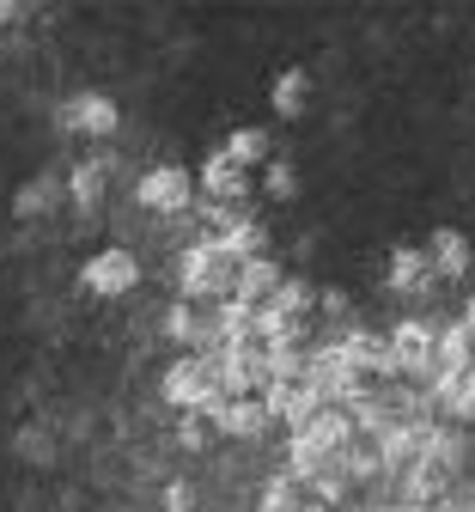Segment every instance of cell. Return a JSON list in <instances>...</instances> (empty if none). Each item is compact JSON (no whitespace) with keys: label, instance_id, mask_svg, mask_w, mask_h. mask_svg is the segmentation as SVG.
Wrapping results in <instances>:
<instances>
[{"label":"cell","instance_id":"obj_1","mask_svg":"<svg viewBox=\"0 0 475 512\" xmlns=\"http://www.w3.org/2000/svg\"><path fill=\"white\" fill-rule=\"evenodd\" d=\"M238 256L226 244H208L201 238L195 250H183V263H177V287H183V305H226L238 299Z\"/></svg>","mask_w":475,"mask_h":512},{"label":"cell","instance_id":"obj_2","mask_svg":"<svg viewBox=\"0 0 475 512\" xmlns=\"http://www.w3.org/2000/svg\"><path fill=\"white\" fill-rule=\"evenodd\" d=\"M390 360H396V378H427V384H433L439 324H427V317H409V324H396V336H390Z\"/></svg>","mask_w":475,"mask_h":512},{"label":"cell","instance_id":"obj_3","mask_svg":"<svg viewBox=\"0 0 475 512\" xmlns=\"http://www.w3.org/2000/svg\"><path fill=\"white\" fill-rule=\"evenodd\" d=\"M214 360H220V384H226V397L268 391V348H262V342H232V348H220Z\"/></svg>","mask_w":475,"mask_h":512},{"label":"cell","instance_id":"obj_4","mask_svg":"<svg viewBox=\"0 0 475 512\" xmlns=\"http://www.w3.org/2000/svg\"><path fill=\"white\" fill-rule=\"evenodd\" d=\"M80 281L98 293V299H116V293H128L134 281H141V263H134V250H122V244H110V250H98L92 263L80 269Z\"/></svg>","mask_w":475,"mask_h":512},{"label":"cell","instance_id":"obj_5","mask_svg":"<svg viewBox=\"0 0 475 512\" xmlns=\"http://www.w3.org/2000/svg\"><path fill=\"white\" fill-rule=\"evenodd\" d=\"M201 196H208V202H226V208H244V196H250V171L220 147V153H208V159H201Z\"/></svg>","mask_w":475,"mask_h":512},{"label":"cell","instance_id":"obj_6","mask_svg":"<svg viewBox=\"0 0 475 512\" xmlns=\"http://www.w3.org/2000/svg\"><path fill=\"white\" fill-rule=\"evenodd\" d=\"M134 196H141L147 208H159V214H183L195 202V177L183 165H159V171H147L141 183H134Z\"/></svg>","mask_w":475,"mask_h":512},{"label":"cell","instance_id":"obj_7","mask_svg":"<svg viewBox=\"0 0 475 512\" xmlns=\"http://www.w3.org/2000/svg\"><path fill=\"white\" fill-rule=\"evenodd\" d=\"M335 348H342V360L378 384V378H396V360H390V336H372V330H348V336H335Z\"/></svg>","mask_w":475,"mask_h":512},{"label":"cell","instance_id":"obj_8","mask_svg":"<svg viewBox=\"0 0 475 512\" xmlns=\"http://www.w3.org/2000/svg\"><path fill=\"white\" fill-rule=\"evenodd\" d=\"M262 403H268V415L287 421L293 433H299V427H311V415L323 409V403H317V391H311L305 378H275V384L262 391Z\"/></svg>","mask_w":475,"mask_h":512},{"label":"cell","instance_id":"obj_9","mask_svg":"<svg viewBox=\"0 0 475 512\" xmlns=\"http://www.w3.org/2000/svg\"><path fill=\"white\" fill-rule=\"evenodd\" d=\"M116 122L122 116H116V104L104 92H80V98L61 104V128H67V135H98L104 141V135H116Z\"/></svg>","mask_w":475,"mask_h":512},{"label":"cell","instance_id":"obj_10","mask_svg":"<svg viewBox=\"0 0 475 512\" xmlns=\"http://www.w3.org/2000/svg\"><path fill=\"white\" fill-rule=\"evenodd\" d=\"M427 263H433L439 281H463L469 263H475V250H469V238H463L457 226H439V232L427 238Z\"/></svg>","mask_w":475,"mask_h":512},{"label":"cell","instance_id":"obj_11","mask_svg":"<svg viewBox=\"0 0 475 512\" xmlns=\"http://www.w3.org/2000/svg\"><path fill=\"white\" fill-rule=\"evenodd\" d=\"M390 293H409V299H421L439 275H433V263H427V250H409V244H402V250H390Z\"/></svg>","mask_w":475,"mask_h":512},{"label":"cell","instance_id":"obj_12","mask_svg":"<svg viewBox=\"0 0 475 512\" xmlns=\"http://www.w3.org/2000/svg\"><path fill=\"white\" fill-rule=\"evenodd\" d=\"M475 366V330L469 324H445L439 330V360H433V384L439 378H463Z\"/></svg>","mask_w":475,"mask_h":512},{"label":"cell","instance_id":"obj_13","mask_svg":"<svg viewBox=\"0 0 475 512\" xmlns=\"http://www.w3.org/2000/svg\"><path fill=\"white\" fill-rule=\"evenodd\" d=\"M268 421H275V415H268L262 397H232V403L214 415V427L232 433V439H256V433H268Z\"/></svg>","mask_w":475,"mask_h":512},{"label":"cell","instance_id":"obj_14","mask_svg":"<svg viewBox=\"0 0 475 512\" xmlns=\"http://www.w3.org/2000/svg\"><path fill=\"white\" fill-rule=\"evenodd\" d=\"M281 287H287V275H281L275 256H256V263L238 269V299H244V305H268Z\"/></svg>","mask_w":475,"mask_h":512},{"label":"cell","instance_id":"obj_15","mask_svg":"<svg viewBox=\"0 0 475 512\" xmlns=\"http://www.w3.org/2000/svg\"><path fill=\"white\" fill-rule=\"evenodd\" d=\"M433 409H445L451 421H475V366L463 378H439L433 384Z\"/></svg>","mask_w":475,"mask_h":512},{"label":"cell","instance_id":"obj_16","mask_svg":"<svg viewBox=\"0 0 475 512\" xmlns=\"http://www.w3.org/2000/svg\"><path fill=\"white\" fill-rule=\"evenodd\" d=\"M214 317H220V342H226V348H232V342H256V305L226 299V305H214Z\"/></svg>","mask_w":475,"mask_h":512},{"label":"cell","instance_id":"obj_17","mask_svg":"<svg viewBox=\"0 0 475 512\" xmlns=\"http://www.w3.org/2000/svg\"><path fill=\"white\" fill-rule=\"evenodd\" d=\"M226 153L244 165V171H268V165H275V159H268V135H262V128H232V141H226Z\"/></svg>","mask_w":475,"mask_h":512},{"label":"cell","instance_id":"obj_18","mask_svg":"<svg viewBox=\"0 0 475 512\" xmlns=\"http://www.w3.org/2000/svg\"><path fill=\"white\" fill-rule=\"evenodd\" d=\"M55 202H61V183H49V177H31V183L19 189V202H13V208H19V220H37V214H49Z\"/></svg>","mask_w":475,"mask_h":512},{"label":"cell","instance_id":"obj_19","mask_svg":"<svg viewBox=\"0 0 475 512\" xmlns=\"http://www.w3.org/2000/svg\"><path fill=\"white\" fill-rule=\"evenodd\" d=\"M67 196H74V208H98L104 202V165H80L74 177H67Z\"/></svg>","mask_w":475,"mask_h":512},{"label":"cell","instance_id":"obj_20","mask_svg":"<svg viewBox=\"0 0 475 512\" xmlns=\"http://www.w3.org/2000/svg\"><path fill=\"white\" fill-rule=\"evenodd\" d=\"M268 305H275V311H287V317H299V324H305V311L317 305V287H311L305 275H287V287H281L275 299H268Z\"/></svg>","mask_w":475,"mask_h":512},{"label":"cell","instance_id":"obj_21","mask_svg":"<svg viewBox=\"0 0 475 512\" xmlns=\"http://www.w3.org/2000/svg\"><path fill=\"white\" fill-rule=\"evenodd\" d=\"M305 92H311V80H305L299 68L275 74V116H299V110H305Z\"/></svg>","mask_w":475,"mask_h":512},{"label":"cell","instance_id":"obj_22","mask_svg":"<svg viewBox=\"0 0 475 512\" xmlns=\"http://www.w3.org/2000/svg\"><path fill=\"white\" fill-rule=\"evenodd\" d=\"M262 512H299V482H293L287 470L262 488Z\"/></svg>","mask_w":475,"mask_h":512},{"label":"cell","instance_id":"obj_23","mask_svg":"<svg viewBox=\"0 0 475 512\" xmlns=\"http://www.w3.org/2000/svg\"><path fill=\"white\" fill-rule=\"evenodd\" d=\"M262 189H268V196H275V202H287V196H293V189H299V177H293V165H287V159H275V165H268V171H262Z\"/></svg>","mask_w":475,"mask_h":512},{"label":"cell","instance_id":"obj_24","mask_svg":"<svg viewBox=\"0 0 475 512\" xmlns=\"http://www.w3.org/2000/svg\"><path fill=\"white\" fill-rule=\"evenodd\" d=\"M177 439H183V445H201V439H208V415H189V421L177 427Z\"/></svg>","mask_w":475,"mask_h":512},{"label":"cell","instance_id":"obj_25","mask_svg":"<svg viewBox=\"0 0 475 512\" xmlns=\"http://www.w3.org/2000/svg\"><path fill=\"white\" fill-rule=\"evenodd\" d=\"M463 324H469V330H475V293H469V311H463Z\"/></svg>","mask_w":475,"mask_h":512},{"label":"cell","instance_id":"obj_26","mask_svg":"<svg viewBox=\"0 0 475 512\" xmlns=\"http://www.w3.org/2000/svg\"><path fill=\"white\" fill-rule=\"evenodd\" d=\"M299 512H335V506H323V500H311V506H299Z\"/></svg>","mask_w":475,"mask_h":512}]
</instances>
